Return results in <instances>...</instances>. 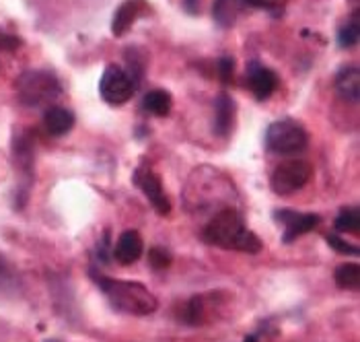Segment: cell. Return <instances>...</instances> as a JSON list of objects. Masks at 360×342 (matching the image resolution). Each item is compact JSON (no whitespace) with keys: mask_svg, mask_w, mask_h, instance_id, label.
I'll return each instance as SVG.
<instances>
[{"mask_svg":"<svg viewBox=\"0 0 360 342\" xmlns=\"http://www.w3.org/2000/svg\"><path fill=\"white\" fill-rule=\"evenodd\" d=\"M204 241L245 254H257L264 248L259 237L245 227L243 217L235 208H222L212 217V221H208L204 227Z\"/></svg>","mask_w":360,"mask_h":342,"instance_id":"1","label":"cell"},{"mask_svg":"<svg viewBox=\"0 0 360 342\" xmlns=\"http://www.w3.org/2000/svg\"><path fill=\"white\" fill-rule=\"evenodd\" d=\"M95 283L105 293V297L111 301V305L124 314L130 315H150L157 312L159 303L157 297L142 285L134 281H120V279H110L103 274H97L95 270L91 272Z\"/></svg>","mask_w":360,"mask_h":342,"instance_id":"2","label":"cell"},{"mask_svg":"<svg viewBox=\"0 0 360 342\" xmlns=\"http://www.w3.org/2000/svg\"><path fill=\"white\" fill-rule=\"evenodd\" d=\"M309 143V134L297 120H276L266 130V146L274 155H297Z\"/></svg>","mask_w":360,"mask_h":342,"instance_id":"3","label":"cell"},{"mask_svg":"<svg viewBox=\"0 0 360 342\" xmlns=\"http://www.w3.org/2000/svg\"><path fill=\"white\" fill-rule=\"evenodd\" d=\"M17 91H19V97L23 103L35 108V106L54 101L60 95V83L52 72L29 70L17 81Z\"/></svg>","mask_w":360,"mask_h":342,"instance_id":"4","label":"cell"},{"mask_svg":"<svg viewBox=\"0 0 360 342\" xmlns=\"http://www.w3.org/2000/svg\"><path fill=\"white\" fill-rule=\"evenodd\" d=\"M309 177H311V165L307 161L288 159V161H282L274 170L270 186L280 196H288V194L301 190L309 182Z\"/></svg>","mask_w":360,"mask_h":342,"instance_id":"5","label":"cell"},{"mask_svg":"<svg viewBox=\"0 0 360 342\" xmlns=\"http://www.w3.org/2000/svg\"><path fill=\"white\" fill-rule=\"evenodd\" d=\"M134 91H136L134 81L117 64H110L103 70L101 81H99V93L110 106H122V103L130 101Z\"/></svg>","mask_w":360,"mask_h":342,"instance_id":"6","label":"cell"},{"mask_svg":"<svg viewBox=\"0 0 360 342\" xmlns=\"http://www.w3.org/2000/svg\"><path fill=\"white\" fill-rule=\"evenodd\" d=\"M134 182L139 184V188L144 192V196L150 200L153 208L161 217H167L171 213V200L167 198L165 190H163V182L155 171L139 167L136 173H134Z\"/></svg>","mask_w":360,"mask_h":342,"instance_id":"7","label":"cell"},{"mask_svg":"<svg viewBox=\"0 0 360 342\" xmlns=\"http://www.w3.org/2000/svg\"><path fill=\"white\" fill-rule=\"evenodd\" d=\"M278 223L284 225V235H282V241L284 243H292L297 237L305 235L309 231L317 227L321 223V217L319 215H313V213H295V210H276Z\"/></svg>","mask_w":360,"mask_h":342,"instance_id":"8","label":"cell"},{"mask_svg":"<svg viewBox=\"0 0 360 342\" xmlns=\"http://www.w3.org/2000/svg\"><path fill=\"white\" fill-rule=\"evenodd\" d=\"M248 81H250L251 93L259 101L270 99L274 95V91L278 89V85H280L276 72L272 68L259 66L257 62H253L250 68H248Z\"/></svg>","mask_w":360,"mask_h":342,"instance_id":"9","label":"cell"},{"mask_svg":"<svg viewBox=\"0 0 360 342\" xmlns=\"http://www.w3.org/2000/svg\"><path fill=\"white\" fill-rule=\"evenodd\" d=\"M146 11H148V2L146 0H126V2H122L120 8L113 15L111 33L117 35V37L120 35H126Z\"/></svg>","mask_w":360,"mask_h":342,"instance_id":"10","label":"cell"},{"mask_svg":"<svg viewBox=\"0 0 360 342\" xmlns=\"http://www.w3.org/2000/svg\"><path fill=\"white\" fill-rule=\"evenodd\" d=\"M142 250H144V243H142L139 231H124L117 237V243L113 248V258L120 264L130 266V264L139 262L140 256H142Z\"/></svg>","mask_w":360,"mask_h":342,"instance_id":"11","label":"cell"},{"mask_svg":"<svg viewBox=\"0 0 360 342\" xmlns=\"http://www.w3.org/2000/svg\"><path fill=\"white\" fill-rule=\"evenodd\" d=\"M235 120V101L229 93H221L214 101V132L229 137Z\"/></svg>","mask_w":360,"mask_h":342,"instance_id":"12","label":"cell"},{"mask_svg":"<svg viewBox=\"0 0 360 342\" xmlns=\"http://www.w3.org/2000/svg\"><path fill=\"white\" fill-rule=\"evenodd\" d=\"M44 124H46V130L52 137H62V134H66V132L72 130V126H75V114L70 110H66V108L52 106L44 114Z\"/></svg>","mask_w":360,"mask_h":342,"instance_id":"13","label":"cell"},{"mask_svg":"<svg viewBox=\"0 0 360 342\" xmlns=\"http://www.w3.org/2000/svg\"><path fill=\"white\" fill-rule=\"evenodd\" d=\"M335 89L342 95V99L356 103L360 95V75L356 66L350 68H342L335 77Z\"/></svg>","mask_w":360,"mask_h":342,"instance_id":"14","label":"cell"},{"mask_svg":"<svg viewBox=\"0 0 360 342\" xmlns=\"http://www.w3.org/2000/svg\"><path fill=\"white\" fill-rule=\"evenodd\" d=\"M171 106H173V99L171 95L163 91V89H153L144 95L142 99V108L144 112H148L150 115H157V118H163L171 112Z\"/></svg>","mask_w":360,"mask_h":342,"instance_id":"15","label":"cell"},{"mask_svg":"<svg viewBox=\"0 0 360 342\" xmlns=\"http://www.w3.org/2000/svg\"><path fill=\"white\" fill-rule=\"evenodd\" d=\"M335 285L346 291H359L360 286V268L359 264H342L338 266L335 274Z\"/></svg>","mask_w":360,"mask_h":342,"instance_id":"16","label":"cell"},{"mask_svg":"<svg viewBox=\"0 0 360 342\" xmlns=\"http://www.w3.org/2000/svg\"><path fill=\"white\" fill-rule=\"evenodd\" d=\"M335 229L342 233H359L360 231V213L359 206H346L340 210V215L335 217Z\"/></svg>","mask_w":360,"mask_h":342,"instance_id":"17","label":"cell"},{"mask_svg":"<svg viewBox=\"0 0 360 342\" xmlns=\"http://www.w3.org/2000/svg\"><path fill=\"white\" fill-rule=\"evenodd\" d=\"M360 39V19H359V13L348 21V23H344L340 31H338V46L340 48H344V50H348V48H352V46H356Z\"/></svg>","mask_w":360,"mask_h":342,"instance_id":"18","label":"cell"},{"mask_svg":"<svg viewBox=\"0 0 360 342\" xmlns=\"http://www.w3.org/2000/svg\"><path fill=\"white\" fill-rule=\"evenodd\" d=\"M326 239H328V243L332 246L338 254H346V256H359V248H356V246H352V243H348V241H344L342 237H338V235H328Z\"/></svg>","mask_w":360,"mask_h":342,"instance_id":"19","label":"cell"},{"mask_svg":"<svg viewBox=\"0 0 360 342\" xmlns=\"http://www.w3.org/2000/svg\"><path fill=\"white\" fill-rule=\"evenodd\" d=\"M148 262L155 270H165L167 266L171 264V254L163 250V248H153L148 254Z\"/></svg>","mask_w":360,"mask_h":342,"instance_id":"20","label":"cell"},{"mask_svg":"<svg viewBox=\"0 0 360 342\" xmlns=\"http://www.w3.org/2000/svg\"><path fill=\"white\" fill-rule=\"evenodd\" d=\"M235 77V60L233 56H222L219 60V79L224 85H229Z\"/></svg>","mask_w":360,"mask_h":342,"instance_id":"21","label":"cell"},{"mask_svg":"<svg viewBox=\"0 0 360 342\" xmlns=\"http://www.w3.org/2000/svg\"><path fill=\"white\" fill-rule=\"evenodd\" d=\"M21 46V39L17 35H8L0 31V48L2 50H17Z\"/></svg>","mask_w":360,"mask_h":342,"instance_id":"22","label":"cell"},{"mask_svg":"<svg viewBox=\"0 0 360 342\" xmlns=\"http://www.w3.org/2000/svg\"><path fill=\"white\" fill-rule=\"evenodd\" d=\"M245 4H251V6H257V8H272L270 0H241Z\"/></svg>","mask_w":360,"mask_h":342,"instance_id":"23","label":"cell"},{"mask_svg":"<svg viewBox=\"0 0 360 342\" xmlns=\"http://www.w3.org/2000/svg\"><path fill=\"white\" fill-rule=\"evenodd\" d=\"M243 342H257V336L250 334V336H245V338H243Z\"/></svg>","mask_w":360,"mask_h":342,"instance_id":"24","label":"cell"},{"mask_svg":"<svg viewBox=\"0 0 360 342\" xmlns=\"http://www.w3.org/2000/svg\"><path fill=\"white\" fill-rule=\"evenodd\" d=\"M48 342H58V341H48Z\"/></svg>","mask_w":360,"mask_h":342,"instance_id":"25","label":"cell"},{"mask_svg":"<svg viewBox=\"0 0 360 342\" xmlns=\"http://www.w3.org/2000/svg\"><path fill=\"white\" fill-rule=\"evenodd\" d=\"M192 2H194V0H190V4H192Z\"/></svg>","mask_w":360,"mask_h":342,"instance_id":"26","label":"cell"}]
</instances>
